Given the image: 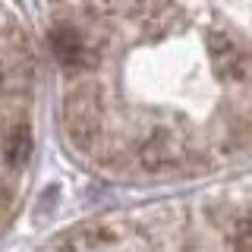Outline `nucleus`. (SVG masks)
Masks as SVG:
<instances>
[{
    "label": "nucleus",
    "instance_id": "nucleus-1",
    "mask_svg": "<svg viewBox=\"0 0 252 252\" xmlns=\"http://www.w3.org/2000/svg\"><path fill=\"white\" fill-rule=\"evenodd\" d=\"M136 161L142 170L148 173H173V170H183V167H205V155L192 152L177 132L170 129H155L152 136L142 139Z\"/></svg>",
    "mask_w": 252,
    "mask_h": 252
},
{
    "label": "nucleus",
    "instance_id": "nucleus-2",
    "mask_svg": "<svg viewBox=\"0 0 252 252\" xmlns=\"http://www.w3.org/2000/svg\"><path fill=\"white\" fill-rule=\"evenodd\" d=\"M63 123L79 152H94L101 139V98L92 85H76L63 101Z\"/></svg>",
    "mask_w": 252,
    "mask_h": 252
},
{
    "label": "nucleus",
    "instance_id": "nucleus-3",
    "mask_svg": "<svg viewBox=\"0 0 252 252\" xmlns=\"http://www.w3.org/2000/svg\"><path fill=\"white\" fill-rule=\"evenodd\" d=\"M51 51L66 69H94L101 63V51L82 29L76 26H54L51 32Z\"/></svg>",
    "mask_w": 252,
    "mask_h": 252
},
{
    "label": "nucleus",
    "instance_id": "nucleus-4",
    "mask_svg": "<svg viewBox=\"0 0 252 252\" xmlns=\"http://www.w3.org/2000/svg\"><path fill=\"white\" fill-rule=\"evenodd\" d=\"M0 158L6 167H26V161L32 158V126L26 120L6 123L0 129Z\"/></svg>",
    "mask_w": 252,
    "mask_h": 252
},
{
    "label": "nucleus",
    "instance_id": "nucleus-5",
    "mask_svg": "<svg viewBox=\"0 0 252 252\" xmlns=\"http://www.w3.org/2000/svg\"><path fill=\"white\" fill-rule=\"evenodd\" d=\"M233 252H252V215H246L236 224L233 233Z\"/></svg>",
    "mask_w": 252,
    "mask_h": 252
}]
</instances>
